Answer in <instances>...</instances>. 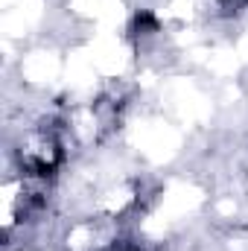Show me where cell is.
<instances>
[{"mask_svg":"<svg viewBox=\"0 0 248 251\" xmlns=\"http://www.w3.org/2000/svg\"><path fill=\"white\" fill-rule=\"evenodd\" d=\"M219 9L225 12H240V9H248V0H216Z\"/></svg>","mask_w":248,"mask_h":251,"instance_id":"1","label":"cell"},{"mask_svg":"<svg viewBox=\"0 0 248 251\" xmlns=\"http://www.w3.org/2000/svg\"><path fill=\"white\" fill-rule=\"evenodd\" d=\"M125 251H140V249H125Z\"/></svg>","mask_w":248,"mask_h":251,"instance_id":"2","label":"cell"}]
</instances>
